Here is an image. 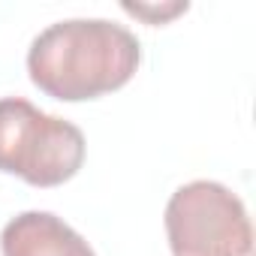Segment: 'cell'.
Returning a JSON list of instances; mask_svg holds the SVG:
<instances>
[{"label":"cell","instance_id":"1","mask_svg":"<svg viewBox=\"0 0 256 256\" xmlns=\"http://www.w3.org/2000/svg\"><path fill=\"white\" fill-rule=\"evenodd\" d=\"M142 46L133 30L108 18L48 24L28 52L30 82L54 100L78 102L118 90L139 70Z\"/></svg>","mask_w":256,"mask_h":256},{"label":"cell","instance_id":"2","mask_svg":"<svg viewBox=\"0 0 256 256\" xmlns=\"http://www.w3.org/2000/svg\"><path fill=\"white\" fill-rule=\"evenodd\" d=\"M84 163V136L76 124L40 112L22 96L0 100V172L34 187H58Z\"/></svg>","mask_w":256,"mask_h":256},{"label":"cell","instance_id":"3","mask_svg":"<svg viewBox=\"0 0 256 256\" xmlns=\"http://www.w3.org/2000/svg\"><path fill=\"white\" fill-rule=\"evenodd\" d=\"M172 256H250L253 226L244 202L217 181H190L166 205Z\"/></svg>","mask_w":256,"mask_h":256},{"label":"cell","instance_id":"4","mask_svg":"<svg viewBox=\"0 0 256 256\" xmlns=\"http://www.w3.org/2000/svg\"><path fill=\"white\" fill-rule=\"evenodd\" d=\"M4 256H96L90 244L48 211H24L0 232Z\"/></svg>","mask_w":256,"mask_h":256},{"label":"cell","instance_id":"5","mask_svg":"<svg viewBox=\"0 0 256 256\" xmlns=\"http://www.w3.org/2000/svg\"><path fill=\"white\" fill-rule=\"evenodd\" d=\"M124 10H126V12H133V16H139V18H145V22H151V24H160V22L178 16V12H187V4H169V6H139V4H124Z\"/></svg>","mask_w":256,"mask_h":256}]
</instances>
